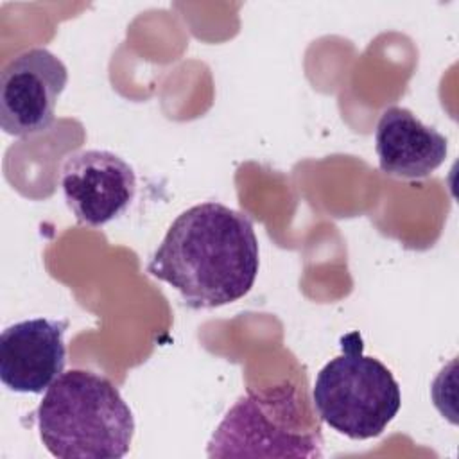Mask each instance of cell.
Returning a JSON list of instances; mask_svg holds the SVG:
<instances>
[{
    "label": "cell",
    "instance_id": "obj_1",
    "mask_svg": "<svg viewBox=\"0 0 459 459\" xmlns=\"http://www.w3.org/2000/svg\"><path fill=\"white\" fill-rule=\"evenodd\" d=\"M260 267L253 221L215 201L181 212L152 253L147 273L176 289L188 308H217L244 298Z\"/></svg>",
    "mask_w": 459,
    "mask_h": 459
},
{
    "label": "cell",
    "instance_id": "obj_7",
    "mask_svg": "<svg viewBox=\"0 0 459 459\" xmlns=\"http://www.w3.org/2000/svg\"><path fill=\"white\" fill-rule=\"evenodd\" d=\"M66 319L32 317L0 333V380L14 393H43L66 364Z\"/></svg>",
    "mask_w": 459,
    "mask_h": 459
},
{
    "label": "cell",
    "instance_id": "obj_8",
    "mask_svg": "<svg viewBox=\"0 0 459 459\" xmlns=\"http://www.w3.org/2000/svg\"><path fill=\"white\" fill-rule=\"evenodd\" d=\"M375 151L380 170L396 179H425L443 165L448 142L425 126L411 109L389 106L375 129Z\"/></svg>",
    "mask_w": 459,
    "mask_h": 459
},
{
    "label": "cell",
    "instance_id": "obj_5",
    "mask_svg": "<svg viewBox=\"0 0 459 459\" xmlns=\"http://www.w3.org/2000/svg\"><path fill=\"white\" fill-rule=\"evenodd\" d=\"M68 82L65 63L48 48H29L5 63L0 74V126L18 138L47 131Z\"/></svg>",
    "mask_w": 459,
    "mask_h": 459
},
{
    "label": "cell",
    "instance_id": "obj_3",
    "mask_svg": "<svg viewBox=\"0 0 459 459\" xmlns=\"http://www.w3.org/2000/svg\"><path fill=\"white\" fill-rule=\"evenodd\" d=\"M341 350L316 377V411L328 427L350 439L377 437L400 411V385L387 366L364 355L359 332L344 335Z\"/></svg>",
    "mask_w": 459,
    "mask_h": 459
},
{
    "label": "cell",
    "instance_id": "obj_4",
    "mask_svg": "<svg viewBox=\"0 0 459 459\" xmlns=\"http://www.w3.org/2000/svg\"><path fill=\"white\" fill-rule=\"evenodd\" d=\"M208 457H321L319 423L305 418L294 387L247 391L224 414Z\"/></svg>",
    "mask_w": 459,
    "mask_h": 459
},
{
    "label": "cell",
    "instance_id": "obj_6",
    "mask_svg": "<svg viewBox=\"0 0 459 459\" xmlns=\"http://www.w3.org/2000/svg\"><path fill=\"white\" fill-rule=\"evenodd\" d=\"M66 206L79 224L99 228L120 217L136 195V174L118 154L84 149L68 154L59 176Z\"/></svg>",
    "mask_w": 459,
    "mask_h": 459
},
{
    "label": "cell",
    "instance_id": "obj_2",
    "mask_svg": "<svg viewBox=\"0 0 459 459\" xmlns=\"http://www.w3.org/2000/svg\"><path fill=\"white\" fill-rule=\"evenodd\" d=\"M39 439L59 459H120L134 436V418L118 387L88 369L63 371L36 409Z\"/></svg>",
    "mask_w": 459,
    "mask_h": 459
}]
</instances>
